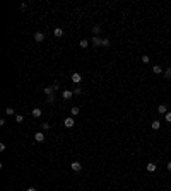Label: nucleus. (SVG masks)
I'll list each match as a JSON object with an SVG mask.
<instances>
[{"label": "nucleus", "instance_id": "1", "mask_svg": "<svg viewBox=\"0 0 171 191\" xmlns=\"http://www.w3.org/2000/svg\"><path fill=\"white\" fill-rule=\"evenodd\" d=\"M70 79H72V82H74V84H77V85H79L80 82H82V77H80V73H79V72H74Z\"/></svg>", "mask_w": 171, "mask_h": 191}, {"label": "nucleus", "instance_id": "7", "mask_svg": "<svg viewBox=\"0 0 171 191\" xmlns=\"http://www.w3.org/2000/svg\"><path fill=\"white\" fill-rule=\"evenodd\" d=\"M103 45V39L99 36H92V46H101Z\"/></svg>", "mask_w": 171, "mask_h": 191}, {"label": "nucleus", "instance_id": "13", "mask_svg": "<svg viewBox=\"0 0 171 191\" xmlns=\"http://www.w3.org/2000/svg\"><path fill=\"white\" fill-rule=\"evenodd\" d=\"M53 92H55V89H53V87H45V94H46V96H53Z\"/></svg>", "mask_w": 171, "mask_h": 191}, {"label": "nucleus", "instance_id": "28", "mask_svg": "<svg viewBox=\"0 0 171 191\" xmlns=\"http://www.w3.org/2000/svg\"><path fill=\"white\" fill-rule=\"evenodd\" d=\"M166 167H168V171H171V162H168V166H166Z\"/></svg>", "mask_w": 171, "mask_h": 191}, {"label": "nucleus", "instance_id": "19", "mask_svg": "<svg viewBox=\"0 0 171 191\" xmlns=\"http://www.w3.org/2000/svg\"><path fill=\"white\" fill-rule=\"evenodd\" d=\"M164 77H166V79H171V67L164 70Z\"/></svg>", "mask_w": 171, "mask_h": 191}, {"label": "nucleus", "instance_id": "10", "mask_svg": "<svg viewBox=\"0 0 171 191\" xmlns=\"http://www.w3.org/2000/svg\"><path fill=\"white\" fill-rule=\"evenodd\" d=\"M151 126H152V130H159V128H161V121H157V119H154Z\"/></svg>", "mask_w": 171, "mask_h": 191}, {"label": "nucleus", "instance_id": "15", "mask_svg": "<svg viewBox=\"0 0 171 191\" xmlns=\"http://www.w3.org/2000/svg\"><path fill=\"white\" fill-rule=\"evenodd\" d=\"M5 114H7V116H12V114H16V109H14V107H7Z\"/></svg>", "mask_w": 171, "mask_h": 191}, {"label": "nucleus", "instance_id": "9", "mask_svg": "<svg viewBox=\"0 0 171 191\" xmlns=\"http://www.w3.org/2000/svg\"><path fill=\"white\" fill-rule=\"evenodd\" d=\"M157 111H159V114H166V113H168V106H166V104H159Z\"/></svg>", "mask_w": 171, "mask_h": 191}, {"label": "nucleus", "instance_id": "2", "mask_svg": "<svg viewBox=\"0 0 171 191\" xmlns=\"http://www.w3.org/2000/svg\"><path fill=\"white\" fill-rule=\"evenodd\" d=\"M34 39L38 41V43H43V41H45V34L41 33V31H36V33H34Z\"/></svg>", "mask_w": 171, "mask_h": 191}, {"label": "nucleus", "instance_id": "21", "mask_svg": "<svg viewBox=\"0 0 171 191\" xmlns=\"http://www.w3.org/2000/svg\"><path fill=\"white\" fill-rule=\"evenodd\" d=\"M164 119L168 121V123H171V111H168V113L164 114Z\"/></svg>", "mask_w": 171, "mask_h": 191}, {"label": "nucleus", "instance_id": "12", "mask_svg": "<svg viewBox=\"0 0 171 191\" xmlns=\"http://www.w3.org/2000/svg\"><path fill=\"white\" fill-rule=\"evenodd\" d=\"M147 171H149V172H154V171H156V164H154V162H149V164H147Z\"/></svg>", "mask_w": 171, "mask_h": 191}, {"label": "nucleus", "instance_id": "26", "mask_svg": "<svg viewBox=\"0 0 171 191\" xmlns=\"http://www.w3.org/2000/svg\"><path fill=\"white\" fill-rule=\"evenodd\" d=\"M101 46H109V39H103V45Z\"/></svg>", "mask_w": 171, "mask_h": 191}, {"label": "nucleus", "instance_id": "5", "mask_svg": "<svg viewBox=\"0 0 171 191\" xmlns=\"http://www.w3.org/2000/svg\"><path fill=\"white\" fill-rule=\"evenodd\" d=\"M62 97L65 99V101H68V99H72V97H74V92H72V90H63Z\"/></svg>", "mask_w": 171, "mask_h": 191}, {"label": "nucleus", "instance_id": "3", "mask_svg": "<svg viewBox=\"0 0 171 191\" xmlns=\"http://www.w3.org/2000/svg\"><path fill=\"white\" fill-rule=\"evenodd\" d=\"M63 125H65V128H72L75 125V121H74V118L70 116V118H65V121H63Z\"/></svg>", "mask_w": 171, "mask_h": 191}, {"label": "nucleus", "instance_id": "11", "mask_svg": "<svg viewBox=\"0 0 171 191\" xmlns=\"http://www.w3.org/2000/svg\"><path fill=\"white\" fill-rule=\"evenodd\" d=\"M152 72H154V73H157V75H159V73H163V68H161L159 65H154V67H152Z\"/></svg>", "mask_w": 171, "mask_h": 191}, {"label": "nucleus", "instance_id": "22", "mask_svg": "<svg viewBox=\"0 0 171 191\" xmlns=\"http://www.w3.org/2000/svg\"><path fill=\"white\" fill-rule=\"evenodd\" d=\"M72 92H74V96H80V92H82V90H80V87L77 85V87H75V89L72 90Z\"/></svg>", "mask_w": 171, "mask_h": 191}, {"label": "nucleus", "instance_id": "16", "mask_svg": "<svg viewBox=\"0 0 171 191\" xmlns=\"http://www.w3.org/2000/svg\"><path fill=\"white\" fill-rule=\"evenodd\" d=\"M79 45H80V48H87V46H89V41L87 39H80Z\"/></svg>", "mask_w": 171, "mask_h": 191}, {"label": "nucleus", "instance_id": "4", "mask_svg": "<svg viewBox=\"0 0 171 191\" xmlns=\"http://www.w3.org/2000/svg\"><path fill=\"white\" fill-rule=\"evenodd\" d=\"M70 167H72V171H75V172H79L80 169H82V164L77 162V160H74V162L70 164Z\"/></svg>", "mask_w": 171, "mask_h": 191}, {"label": "nucleus", "instance_id": "27", "mask_svg": "<svg viewBox=\"0 0 171 191\" xmlns=\"http://www.w3.org/2000/svg\"><path fill=\"white\" fill-rule=\"evenodd\" d=\"M28 191H38V189H36V188H33V186H31V188H28Z\"/></svg>", "mask_w": 171, "mask_h": 191}, {"label": "nucleus", "instance_id": "18", "mask_svg": "<svg viewBox=\"0 0 171 191\" xmlns=\"http://www.w3.org/2000/svg\"><path fill=\"white\" fill-rule=\"evenodd\" d=\"M92 33H94V36H97V34L101 33V28H99V26H94V28H92Z\"/></svg>", "mask_w": 171, "mask_h": 191}, {"label": "nucleus", "instance_id": "24", "mask_svg": "<svg viewBox=\"0 0 171 191\" xmlns=\"http://www.w3.org/2000/svg\"><path fill=\"white\" fill-rule=\"evenodd\" d=\"M142 62L144 63H149V62H151V58H149L147 55H142Z\"/></svg>", "mask_w": 171, "mask_h": 191}, {"label": "nucleus", "instance_id": "17", "mask_svg": "<svg viewBox=\"0 0 171 191\" xmlns=\"http://www.w3.org/2000/svg\"><path fill=\"white\" fill-rule=\"evenodd\" d=\"M70 114H72V116H77V114H79V107H70Z\"/></svg>", "mask_w": 171, "mask_h": 191}, {"label": "nucleus", "instance_id": "25", "mask_svg": "<svg viewBox=\"0 0 171 191\" xmlns=\"http://www.w3.org/2000/svg\"><path fill=\"white\" fill-rule=\"evenodd\" d=\"M41 128L43 130H50V123H41Z\"/></svg>", "mask_w": 171, "mask_h": 191}, {"label": "nucleus", "instance_id": "20", "mask_svg": "<svg viewBox=\"0 0 171 191\" xmlns=\"http://www.w3.org/2000/svg\"><path fill=\"white\" fill-rule=\"evenodd\" d=\"M46 102H48V104H53V102H55V96H48V97H46Z\"/></svg>", "mask_w": 171, "mask_h": 191}, {"label": "nucleus", "instance_id": "23", "mask_svg": "<svg viewBox=\"0 0 171 191\" xmlns=\"http://www.w3.org/2000/svg\"><path fill=\"white\" fill-rule=\"evenodd\" d=\"M22 119H24L22 114H16V121H17V123H22Z\"/></svg>", "mask_w": 171, "mask_h": 191}, {"label": "nucleus", "instance_id": "6", "mask_svg": "<svg viewBox=\"0 0 171 191\" xmlns=\"http://www.w3.org/2000/svg\"><path fill=\"white\" fill-rule=\"evenodd\" d=\"M34 140L38 142V143H41V142H45V133H41V131H38V133L34 135Z\"/></svg>", "mask_w": 171, "mask_h": 191}, {"label": "nucleus", "instance_id": "8", "mask_svg": "<svg viewBox=\"0 0 171 191\" xmlns=\"http://www.w3.org/2000/svg\"><path fill=\"white\" fill-rule=\"evenodd\" d=\"M53 34H55V38H62V36H63V29L62 28H55Z\"/></svg>", "mask_w": 171, "mask_h": 191}, {"label": "nucleus", "instance_id": "14", "mask_svg": "<svg viewBox=\"0 0 171 191\" xmlns=\"http://www.w3.org/2000/svg\"><path fill=\"white\" fill-rule=\"evenodd\" d=\"M33 116H34V118H40V116H41V109L34 107V109H33Z\"/></svg>", "mask_w": 171, "mask_h": 191}]
</instances>
